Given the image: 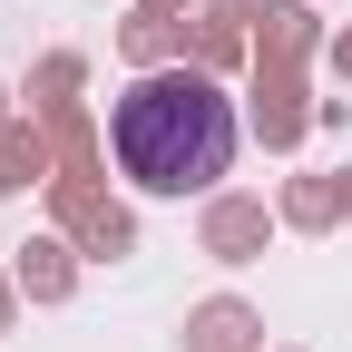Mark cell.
Instances as JSON below:
<instances>
[{
    "label": "cell",
    "mask_w": 352,
    "mask_h": 352,
    "mask_svg": "<svg viewBox=\"0 0 352 352\" xmlns=\"http://www.w3.org/2000/svg\"><path fill=\"white\" fill-rule=\"evenodd\" d=\"M245 118L226 98V78L206 69H138L108 108V157L138 196H215V176L235 166Z\"/></svg>",
    "instance_id": "obj_1"
},
{
    "label": "cell",
    "mask_w": 352,
    "mask_h": 352,
    "mask_svg": "<svg viewBox=\"0 0 352 352\" xmlns=\"http://www.w3.org/2000/svg\"><path fill=\"white\" fill-rule=\"evenodd\" d=\"M0 127H10V88H0Z\"/></svg>",
    "instance_id": "obj_18"
},
{
    "label": "cell",
    "mask_w": 352,
    "mask_h": 352,
    "mask_svg": "<svg viewBox=\"0 0 352 352\" xmlns=\"http://www.w3.org/2000/svg\"><path fill=\"white\" fill-rule=\"evenodd\" d=\"M314 50H333V30L314 0H274L254 20V69H314Z\"/></svg>",
    "instance_id": "obj_5"
},
{
    "label": "cell",
    "mask_w": 352,
    "mask_h": 352,
    "mask_svg": "<svg viewBox=\"0 0 352 352\" xmlns=\"http://www.w3.org/2000/svg\"><path fill=\"white\" fill-rule=\"evenodd\" d=\"M196 10H215V20H235V30H254L264 10H274V0H196Z\"/></svg>",
    "instance_id": "obj_13"
},
{
    "label": "cell",
    "mask_w": 352,
    "mask_h": 352,
    "mask_svg": "<svg viewBox=\"0 0 352 352\" xmlns=\"http://www.w3.org/2000/svg\"><path fill=\"white\" fill-rule=\"evenodd\" d=\"M50 226L78 245V254H98V264H118V254H138V215H127L118 196H108V176H50Z\"/></svg>",
    "instance_id": "obj_2"
},
{
    "label": "cell",
    "mask_w": 352,
    "mask_h": 352,
    "mask_svg": "<svg viewBox=\"0 0 352 352\" xmlns=\"http://www.w3.org/2000/svg\"><path fill=\"white\" fill-rule=\"evenodd\" d=\"M176 342H186V352H264V314L245 294H206V303H186Z\"/></svg>",
    "instance_id": "obj_6"
},
{
    "label": "cell",
    "mask_w": 352,
    "mask_h": 352,
    "mask_svg": "<svg viewBox=\"0 0 352 352\" xmlns=\"http://www.w3.org/2000/svg\"><path fill=\"white\" fill-rule=\"evenodd\" d=\"M50 176H59L50 127H39V118H10V127H0V196H30V186H50Z\"/></svg>",
    "instance_id": "obj_8"
},
{
    "label": "cell",
    "mask_w": 352,
    "mask_h": 352,
    "mask_svg": "<svg viewBox=\"0 0 352 352\" xmlns=\"http://www.w3.org/2000/svg\"><path fill=\"white\" fill-rule=\"evenodd\" d=\"M78 88H88V59L78 50H50L30 69V118H50V108H78Z\"/></svg>",
    "instance_id": "obj_12"
},
{
    "label": "cell",
    "mask_w": 352,
    "mask_h": 352,
    "mask_svg": "<svg viewBox=\"0 0 352 352\" xmlns=\"http://www.w3.org/2000/svg\"><path fill=\"white\" fill-rule=\"evenodd\" d=\"M314 118H323V98L303 88V69H254V78H245V127H254L274 157L303 147V127H314Z\"/></svg>",
    "instance_id": "obj_4"
},
{
    "label": "cell",
    "mask_w": 352,
    "mask_h": 352,
    "mask_svg": "<svg viewBox=\"0 0 352 352\" xmlns=\"http://www.w3.org/2000/svg\"><path fill=\"white\" fill-rule=\"evenodd\" d=\"M118 59L127 69H176V59H186V30H176L166 10H127L118 20Z\"/></svg>",
    "instance_id": "obj_10"
},
{
    "label": "cell",
    "mask_w": 352,
    "mask_h": 352,
    "mask_svg": "<svg viewBox=\"0 0 352 352\" xmlns=\"http://www.w3.org/2000/svg\"><path fill=\"white\" fill-rule=\"evenodd\" d=\"M138 10H166V20H186V10H196V0H138Z\"/></svg>",
    "instance_id": "obj_16"
},
{
    "label": "cell",
    "mask_w": 352,
    "mask_h": 352,
    "mask_svg": "<svg viewBox=\"0 0 352 352\" xmlns=\"http://www.w3.org/2000/svg\"><path fill=\"white\" fill-rule=\"evenodd\" d=\"M274 226H284V215L264 206V196H235V186H215V196H206V215H196V254H215V264H264Z\"/></svg>",
    "instance_id": "obj_3"
},
{
    "label": "cell",
    "mask_w": 352,
    "mask_h": 352,
    "mask_svg": "<svg viewBox=\"0 0 352 352\" xmlns=\"http://www.w3.org/2000/svg\"><path fill=\"white\" fill-rule=\"evenodd\" d=\"M10 323H20V284L0 274V333H10Z\"/></svg>",
    "instance_id": "obj_15"
},
{
    "label": "cell",
    "mask_w": 352,
    "mask_h": 352,
    "mask_svg": "<svg viewBox=\"0 0 352 352\" xmlns=\"http://www.w3.org/2000/svg\"><path fill=\"white\" fill-rule=\"evenodd\" d=\"M176 30H186V69H206V78H235L245 59H254V30H235V20H176Z\"/></svg>",
    "instance_id": "obj_9"
},
{
    "label": "cell",
    "mask_w": 352,
    "mask_h": 352,
    "mask_svg": "<svg viewBox=\"0 0 352 352\" xmlns=\"http://www.w3.org/2000/svg\"><path fill=\"white\" fill-rule=\"evenodd\" d=\"M323 59H333V69H342V78H352V20H342V30H333V50H323Z\"/></svg>",
    "instance_id": "obj_14"
},
{
    "label": "cell",
    "mask_w": 352,
    "mask_h": 352,
    "mask_svg": "<svg viewBox=\"0 0 352 352\" xmlns=\"http://www.w3.org/2000/svg\"><path fill=\"white\" fill-rule=\"evenodd\" d=\"M333 186H342V215H352V166H342V176H333Z\"/></svg>",
    "instance_id": "obj_17"
},
{
    "label": "cell",
    "mask_w": 352,
    "mask_h": 352,
    "mask_svg": "<svg viewBox=\"0 0 352 352\" xmlns=\"http://www.w3.org/2000/svg\"><path fill=\"white\" fill-rule=\"evenodd\" d=\"M274 215L294 235H323V226H342V186H333V176H294V186L274 196Z\"/></svg>",
    "instance_id": "obj_11"
},
{
    "label": "cell",
    "mask_w": 352,
    "mask_h": 352,
    "mask_svg": "<svg viewBox=\"0 0 352 352\" xmlns=\"http://www.w3.org/2000/svg\"><path fill=\"white\" fill-rule=\"evenodd\" d=\"M10 284H20L30 303H69V294H78V245H69L59 226H50V235H30V245L10 254Z\"/></svg>",
    "instance_id": "obj_7"
}]
</instances>
